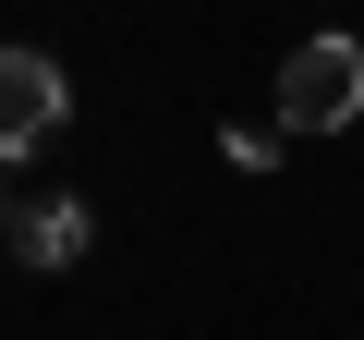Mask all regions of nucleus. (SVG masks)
Here are the masks:
<instances>
[{"mask_svg":"<svg viewBox=\"0 0 364 340\" xmlns=\"http://www.w3.org/2000/svg\"><path fill=\"white\" fill-rule=\"evenodd\" d=\"M364 122V49L352 37H304L279 61V134H340Z\"/></svg>","mask_w":364,"mask_h":340,"instance_id":"1","label":"nucleus"},{"mask_svg":"<svg viewBox=\"0 0 364 340\" xmlns=\"http://www.w3.org/2000/svg\"><path fill=\"white\" fill-rule=\"evenodd\" d=\"M61 110H73V85H61V61H49V49H0V158L49 146V134H61Z\"/></svg>","mask_w":364,"mask_h":340,"instance_id":"2","label":"nucleus"},{"mask_svg":"<svg viewBox=\"0 0 364 340\" xmlns=\"http://www.w3.org/2000/svg\"><path fill=\"white\" fill-rule=\"evenodd\" d=\"M85 243H97V219H85L73 195H49V207H25V219H13V255H25V267H73Z\"/></svg>","mask_w":364,"mask_h":340,"instance_id":"3","label":"nucleus"},{"mask_svg":"<svg viewBox=\"0 0 364 340\" xmlns=\"http://www.w3.org/2000/svg\"><path fill=\"white\" fill-rule=\"evenodd\" d=\"M219 146H231V158H243V170H267V158H279V146H291V134H279V122H255V134H243V122H231V134H219Z\"/></svg>","mask_w":364,"mask_h":340,"instance_id":"4","label":"nucleus"},{"mask_svg":"<svg viewBox=\"0 0 364 340\" xmlns=\"http://www.w3.org/2000/svg\"><path fill=\"white\" fill-rule=\"evenodd\" d=\"M0 219H13V207H0Z\"/></svg>","mask_w":364,"mask_h":340,"instance_id":"5","label":"nucleus"}]
</instances>
